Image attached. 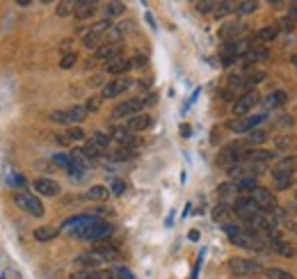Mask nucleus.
I'll return each mask as SVG.
<instances>
[{"label": "nucleus", "instance_id": "nucleus-39", "mask_svg": "<svg viewBox=\"0 0 297 279\" xmlns=\"http://www.w3.org/2000/svg\"><path fill=\"white\" fill-rule=\"evenodd\" d=\"M53 163L57 167L69 169V167H71V156H69V153H55V156H53Z\"/></svg>", "mask_w": 297, "mask_h": 279}, {"label": "nucleus", "instance_id": "nucleus-51", "mask_svg": "<svg viewBox=\"0 0 297 279\" xmlns=\"http://www.w3.org/2000/svg\"><path fill=\"white\" fill-rule=\"evenodd\" d=\"M293 64H295V67H297V55H293Z\"/></svg>", "mask_w": 297, "mask_h": 279}, {"label": "nucleus", "instance_id": "nucleus-5", "mask_svg": "<svg viewBox=\"0 0 297 279\" xmlns=\"http://www.w3.org/2000/svg\"><path fill=\"white\" fill-rule=\"evenodd\" d=\"M16 206L21 208V211L30 213L32 218H41L44 215V204L39 202V197L30 195V192H16Z\"/></svg>", "mask_w": 297, "mask_h": 279}, {"label": "nucleus", "instance_id": "nucleus-27", "mask_svg": "<svg viewBox=\"0 0 297 279\" xmlns=\"http://www.w3.org/2000/svg\"><path fill=\"white\" fill-rule=\"evenodd\" d=\"M259 9V2L256 0H245V2H236V12L238 16H247V14H254Z\"/></svg>", "mask_w": 297, "mask_h": 279}, {"label": "nucleus", "instance_id": "nucleus-10", "mask_svg": "<svg viewBox=\"0 0 297 279\" xmlns=\"http://www.w3.org/2000/svg\"><path fill=\"white\" fill-rule=\"evenodd\" d=\"M133 80L128 75H121V78H114L110 83L103 85V92H101V98H117L119 94H124L128 87H133Z\"/></svg>", "mask_w": 297, "mask_h": 279}, {"label": "nucleus", "instance_id": "nucleus-18", "mask_svg": "<svg viewBox=\"0 0 297 279\" xmlns=\"http://www.w3.org/2000/svg\"><path fill=\"white\" fill-rule=\"evenodd\" d=\"M64 112H67V124H69V126H75V124L85 121V117H87L85 106H71L69 110H64Z\"/></svg>", "mask_w": 297, "mask_h": 279}, {"label": "nucleus", "instance_id": "nucleus-30", "mask_svg": "<svg viewBox=\"0 0 297 279\" xmlns=\"http://www.w3.org/2000/svg\"><path fill=\"white\" fill-rule=\"evenodd\" d=\"M82 153H85L87 158H101L105 151L101 149V147H96V144L92 142V140H87V142H85V147H82Z\"/></svg>", "mask_w": 297, "mask_h": 279}, {"label": "nucleus", "instance_id": "nucleus-19", "mask_svg": "<svg viewBox=\"0 0 297 279\" xmlns=\"http://www.w3.org/2000/svg\"><path fill=\"white\" fill-rule=\"evenodd\" d=\"M231 215H233V211H231V206L226 204V202H222V204H217L215 208H213V220H215V222H222V224H229Z\"/></svg>", "mask_w": 297, "mask_h": 279}, {"label": "nucleus", "instance_id": "nucleus-42", "mask_svg": "<svg viewBox=\"0 0 297 279\" xmlns=\"http://www.w3.org/2000/svg\"><path fill=\"white\" fill-rule=\"evenodd\" d=\"M277 147L283 151H288L295 147V137H288V135H281V137H277Z\"/></svg>", "mask_w": 297, "mask_h": 279}, {"label": "nucleus", "instance_id": "nucleus-22", "mask_svg": "<svg viewBox=\"0 0 297 279\" xmlns=\"http://www.w3.org/2000/svg\"><path fill=\"white\" fill-rule=\"evenodd\" d=\"M286 101H288V94H286V92H281V90H277V92H272V94H267L263 106H267V108H281Z\"/></svg>", "mask_w": 297, "mask_h": 279}, {"label": "nucleus", "instance_id": "nucleus-26", "mask_svg": "<svg viewBox=\"0 0 297 279\" xmlns=\"http://www.w3.org/2000/svg\"><path fill=\"white\" fill-rule=\"evenodd\" d=\"M103 12H105V19L110 21V19H114V16L124 14V12H126V5H124V2H105Z\"/></svg>", "mask_w": 297, "mask_h": 279}, {"label": "nucleus", "instance_id": "nucleus-46", "mask_svg": "<svg viewBox=\"0 0 297 279\" xmlns=\"http://www.w3.org/2000/svg\"><path fill=\"white\" fill-rule=\"evenodd\" d=\"M124 192H126V183L112 179V195H124Z\"/></svg>", "mask_w": 297, "mask_h": 279}, {"label": "nucleus", "instance_id": "nucleus-38", "mask_svg": "<svg viewBox=\"0 0 297 279\" xmlns=\"http://www.w3.org/2000/svg\"><path fill=\"white\" fill-rule=\"evenodd\" d=\"M265 277L267 279H295L290 272H286V270H279V268H267L265 270Z\"/></svg>", "mask_w": 297, "mask_h": 279}, {"label": "nucleus", "instance_id": "nucleus-2", "mask_svg": "<svg viewBox=\"0 0 297 279\" xmlns=\"http://www.w3.org/2000/svg\"><path fill=\"white\" fill-rule=\"evenodd\" d=\"M229 272L236 275V277H254L263 270V265L259 261H252V259H242V257H233L229 259Z\"/></svg>", "mask_w": 297, "mask_h": 279}, {"label": "nucleus", "instance_id": "nucleus-1", "mask_svg": "<svg viewBox=\"0 0 297 279\" xmlns=\"http://www.w3.org/2000/svg\"><path fill=\"white\" fill-rule=\"evenodd\" d=\"M112 224H108V222H103V220H94L92 224L82 226V229H78V231H74L71 236H75V238H82V241H105V238H110L112 236Z\"/></svg>", "mask_w": 297, "mask_h": 279}, {"label": "nucleus", "instance_id": "nucleus-31", "mask_svg": "<svg viewBox=\"0 0 297 279\" xmlns=\"http://www.w3.org/2000/svg\"><path fill=\"white\" fill-rule=\"evenodd\" d=\"M89 140H92V142L96 144V147H101V149L103 151H108V147H110V135H108V133H103V130H96V133H94V135L89 137Z\"/></svg>", "mask_w": 297, "mask_h": 279}, {"label": "nucleus", "instance_id": "nucleus-11", "mask_svg": "<svg viewBox=\"0 0 297 279\" xmlns=\"http://www.w3.org/2000/svg\"><path fill=\"white\" fill-rule=\"evenodd\" d=\"M275 158L277 156L267 149H247L245 153H242V160H247V163H256V165H267L270 160H275Z\"/></svg>", "mask_w": 297, "mask_h": 279}, {"label": "nucleus", "instance_id": "nucleus-23", "mask_svg": "<svg viewBox=\"0 0 297 279\" xmlns=\"http://www.w3.org/2000/svg\"><path fill=\"white\" fill-rule=\"evenodd\" d=\"M137 158V151L135 149H128V147H117V149L112 151V160H117V163H128V160Z\"/></svg>", "mask_w": 297, "mask_h": 279}, {"label": "nucleus", "instance_id": "nucleus-13", "mask_svg": "<svg viewBox=\"0 0 297 279\" xmlns=\"http://www.w3.org/2000/svg\"><path fill=\"white\" fill-rule=\"evenodd\" d=\"M121 44H105V46H101L98 51H94V60L96 62H108L110 60H114V57H121Z\"/></svg>", "mask_w": 297, "mask_h": 279}, {"label": "nucleus", "instance_id": "nucleus-21", "mask_svg": "<svg viewBox=\"0 0 297 279\" xmlns=\"http://www.w3.org/2000/svg\"><path fill=\"white\" fill-rule=\"evenodd\" d=\"M101 44H103V35H96V32H89V30L82 35V46L89 48V51H98Z\"/></svg>", "mask_w": 297, "mask_h": 279}, {"label": "nucleus", "instance_id": "nucleus-12", "mask_svg": "<svg viewBox=\"0 0 297 279\" xmlns=\"http://www.w3.org/2000/svg\"><path fill=\"white\" fill-rule=\"evenodd\" d=\"M153 126V119L148 117V114L140 112L135 114V117H130V119H126V129L130 130V133H142V130H147Z\"/></svg>", "mask_w": 297, "mask_h": 279}, {"label": "nucleus", "instance_id": "nucleus-7", "mask_svg": "<svg viewBox=\"0 0 297 279\" xmlns=\"http://www.w3.org/2000/svg\"><path fill=\"white\" fill-rule=\"evenodd\" d=\"M105 263V259L101 252H96V249H89V252H82L80 257L74 259V265L78 268V270H98L101 265Z\"/></svg>", "mask_w": 297, "mask_h": 279}, {"label": "nucleus", "instance_id": "nucleus-20", "mask_svg": "<svg viewBox=\"0 0 297 279\" xmlns=\"http://www.w3.org/2000/svg\"><path fill=\"white\" fill-rule=\"evenodd\" d=\"M217 195L222 197V199H238V197H240L238 183L236 181H229V183H222V186H217Z\"/></svg>", "mask_w": 297, "mask_h": 279}, {"label": "nucleus", "instance_id": "nucleus-15", "mask_svg": "<svg viewBox=\"0 0 297 279\" xmlns=\"http://www.w3.org/2000/svg\"><path fill=\"white\" fill-rule=\"evenodd\" d=\"M130 60L128 57H114V60H110L108 64H105V71L112 75H117V78H121V75H126L128 71H130Z\"/></svg>", "mask_w": 297, "mask_h": 279}, {"label": "nucleus", "instance_id": "nucleus-8", "mask_svg": "<svg viewBox=\"0 0 297 279\" xmlns=\"http://www.w3.org/2000/svg\"><path fill=\"white\" fill-rule=\"evenodd\" d=\"M259 101H260V96H259V92L256 90L245 92V94H240V96L236 98V103H233V108H231V112L236 114V117H247V112H249Z\"/></svg>", "mask_w": 297, "mask_h": 279}, {"label": "nucleus", "instance_id": "nucleus-47", "mask_svg": "<svg viewBox=\"0 0 297 279\" xmlns=\"http://www.w3.org/2000/svg\"><path fill=\"white\" fill-rule=\"evenodd\" d=\"M288 19L293 23L297 21V2H290V7H288Z\"/></svg>", "mask_w": 297, "mask_h": 279}, {"label": "nucleus", "instance_id": "nucleus-41", "mask_svg": "<svg viewBox=\"0 0 297 279\" xmlns=\"http://www.w3.org/2000/svg\"><path fill=\"white\" fill-rule=\"evenodd\" d=\"M75 62H78V55H75V53H64V55H62V60H59V67H62V69H71Z\"/></svg>", "mask_w": 297, "mask_h": 279}, {"label": "nucleus", "instance_id": "nucleus-52", "mask_svg": "<svg viewBox=\"0 0 297 279\" xmlns=\"http://www.w3.org/2000/svg\"><path fill=\"white\" fill-rule=\"evenodd\" d=\"M295 202H297V192H295Z\"/></svg>", "mask_w": 297, "mask_h": 279}, {"label": "nucleus", "instance_id": "nucleus-45", "mask_svg": "<svg viewBox=\"0 0 297 279\" xmlns=\"http://www.w3.org/2000/svg\"><path fill=\"white\" fill-rule=\"evenodd\" d=\"M293 28H295V23L290 21L288 16H286V19H281V21L277 23V30H279V32H290Z\"/></svg>", "mask_w": 297, "mask_h": 279}, {"label": "nucleus", "instance_id": "nucleus-9", "mask_svg": "<svg viewBox=\"0 0 297 279\" xmlns=\"http://www.w3.org/2000/svg\"><path fill=\"white\" fill-rule=\"evenodd\" d=\"M260 121H265V114H247V117H238L229 124L233 133H252L260 126Z\"/></svg>", "mask_w": 297, "mask_h": 279}, {"label": "nucleus", "instance_id": "nucleus-16", "mask_svg": "<svg viewBox=\"0 0 297 279\" xmlns=\"http://www.w3.org/2000/svg\"><path fill=\"white\" fill-rule=\"evenodd\" d=\"M96 14V2L92 0H82V2H75V9H74V16L78 21H87L92 16Z\"/></svg>", "mask_w": 297, "mask_h": 279}, {"label": "nucleus", "instance_id": "nucleus-40", "mask_svg": "<svg viewBox=\"0 0 297 279\" xmlns=\"http://www.w3.org/2000/svg\"><path fill=\"white\" fill-rule=\"evenodd\" d=\"M233 9H236V2H217V7H215L213 14L215 16H226L229 12H233Z\"/></svg>", "mask_w": 297, "mask_h": 279}, {"label": "nucleus", "instance_id": "nucleus-50", "mask_svg": "<svg viewBox=\"0 0 297 279\" xmlns=\"http://www.w3.org/2000/svg\"><path fill=\"white\" fill-rule=\"evenodd\" d=\"M55 140H57L59 144H69V140H67V137H64V135H57V137H55Z\"/></svg>", "mask_w": 297, "mask_h": 279}, {"label": "nucleus", "instance_id": "nucleus-43", "mask_svg": "<svg viewBox=\"0 0 297 279\" xmlns=\"http://www.w3.org/2000/svg\"><path fill=\"white\" fill-rule=\"evenodd\" d=\"M194 7H197V12H201V14H210V12H215L217 2H213V0H206V2H197Z\"/></svg>", "mask_w": 297, "mask_h": 279}, {"label": "nucleus", "instance_id": "nucleus-32", "mask_svg": "<svg viewBox=\"0 0 297 279\" xmlns=\"http://www.w3.org/2000/svg\"><path fill=\"white\" fill-rule=\"evenodd\" d=\"M64 137H67L69 142H82L87 135H85V130H82L80 126H69V130L64 133Z\"/></svg>", "mask_w": 297, "mask_h": 279}, {"label": "nucleus", "instance_id": "nucleus-49", "mask_svg": "<svg viewBox=\"0 0 297 279\" xmlns=\"http://www.w3.org/2000/svg\"><path fill=\"white\" fill-rule=\"evenodd\" d=\"M101 279H119V277L112 270H105V272H101Z\"/></svg>", "mask_w": 297, "mask_h": 279}, {"label": "nucleus", "instance_id": "nucleus-17", "mask_svg": "<svg viewBox=\"0 0 297 279\" xmlns=\"http://www.w3.org/2000/svg\"><path fill=\"white\" fill-rule=\"evenodd\" d=\"M295 169H297V158L295 156H286V158H279L272 165V174H295Z\"/></svg>", "mask_w": 297, "mask_h": 279}, {"label": "nucleus", "instance_id": "nucleus-48", "mask_svg": "<svg viewBox=\"0 0 297 279\" xmlns=\"http://www.w3.org/2000/svg\"><path fill=\"white\" fill-rule=\"evenodd\" d=\"M277 126H293V117H288V114H286V117H281Z\"/></svg>", "mask_w": 297, "mask_h": 279}, {"label": "nucleus", "instance_id": "nucleus-44", "mask_svg": "<svg viewBox=\"0 0 297 279\" xmlns=\"http://www.w3.org/2000/svg\"><path fill=\"white\" fill-rule=\"evenodd\" d=\"M101 101H103L101 96H92V98H89L87 103H85V110H87V114L89 112H96L98 108H101Z\"/></svg>", "mask_w": 297, "mask_h": 279}, {"label": "nucleus", "instance_id": "nucleus-35", "mask_svg": "<svg viewBox=\"0 0 297 279\" xmlns=\"http://www.w3.org/2000/svg\"><path fill=\"white\" fill-rule=\"evenodd\" d=\"M265 57H267L265 48H249L245 53V62H259V60H265Z\"/></svg>", "mask_w": 297, "mask_h": 279}, {"label": "nucleus", "instance_id": "nucleus-28", "mask_svg": "<svg viewBox=\"0 0 297 279\" xmlns=\"http://www.w3.org/2000/svg\"><path fill=\"white\" fill-rule=\"evenodd\" d=\"M272 179H275L277 190H288L290 186H295V176H290V174H272Z\"/></svg>", "mask_w": 297, "mask_h": 279}, {"label": "nucleus", "instance_id": "nucleus-14", "mask_svg": "<svg viewBox=\"0 0 297 279\" xmlns=\"http://www.w3.org/2000/svg\"><path fill=\"white\" fill-rule=\"evenodd\" d=\"M35 190H37L39 195H46V197H57L62 192L59 183L53 181V179H46V176H41V179L35 181Z\"/></svg>", "mask_w": 297, "mask_h": 279}, {"label": "nucleus", "instance_id": "nucleus-25", "mask_svg": "<svg viewBox=\"0 0 297 279\" xmlns=\"http://www.w3.org/2000/svg\"><path fill=\"white\" fill-rule=\"evenodd\" d=\"M112 192L105 186H92V188L87 190V197L92 199V202H108V197H110Z\"/></svg>", "mask_w": 297, "mask_h": 279}, {"label": "nucleus", "instance_id": "nucleus-4", "mask_svg": "<svg viewBox=\"0 0 297 279\" xmlns=\"http://www.w3.org/2000/svg\"><path fill=\"white\" fill-rule=\"evenodd\" d=\"M247 151V144L245 142H233L229 147H224L217 156V165L220 167H226L229 169L231 165H236L238 160H242V153Z\"/></svg>", "mask_w": 297, "mask_h": 279}, {"label": "nucleus", "instance_id": "nucleus-34", "mask_svg": "<svg viewBox=\"0 0 297 279\" xmlns=\"http://www.w3.org/2000/svg\"><path fill=\"white\" fill-rule=\"evenodd\" d=\"M240 30H242V25H240V23H236V25H224L222 28V39L236 41V37L240 35Z\"/></svg>", "mask_w": 297, "mask_h": 279}, {"label": "nucleus", "instance_id": "nucleus-24", "mask_svg": "<svg viewBox=\"0 0 297 279\" xmlns=\"http://www.w3.org/2000/svg\"><path fill=\"white\" fill-rule=\"evenodd\" d=\"M57 229L55 226H39L37 231H35V241L39 242H48V241H55L57 238Z\"/></svg>", "mask_w": 297, "mask_h": 279}, {"label": "nucleus", "instance_id": "nucleus-33", "mask_svg": "<svg viewBox=\"0 0 297 279\" xmlns=\"http://www.w3.org/2000/svg\"><path fill=\"white\" fill-rule=\"evenodd\" d=\"M267 140V133L265 130H260V129H256V130H252L249 133V140H245V144H252V147H259V144H263Z\"/></svg>", "mask_w": 297, "mask_h": 279}, {"label": "nucleus", "instance_id": "nucleus-29", "mask_svg": "<svg viewBox=\"0 0 297 279\" xmlns=\"http://www.w3.org/2000/svg\"><path fill=\"white\" fill-rule=\"evenodd\" d=\"M277 35H279L277 25H265L256 32V41H272V39H277Z\"/></svg>", "mask_w": 297, "mask_h": 279}, {"label": "nucleus", "instance_id": "nucleus-36", "mask_svg": "<svg viewBox=\"0 0 297 279\" xmlns=\"http://www.w3.org/2000/svg\"><path fill=\"white\" fill-rule=\"evenodd\" d=\"M69 279H101V270H75Z\"/></svg>", "mask_w": 297, "mask_h": 279}, {"label": "nucleus", "instance_id": "nucleus-6", "mask_svg": "<svg viewBox=\"0 0 297 279\" xmlns=\"http://www.w3.org/2000/svg\"><path fill=\"white\" fill-rule=\"evenodd\" d=\"M142 110H144V101L142 98H128V101L119 103L112 110V119H130L135 114H140Z\"/></svg>", "mask_w": 297, "mask_h": 279}, {"label": "nucleus", "instance_id": "nucleus-37", "mask_svg": "<svg viewBox=\"0 0 297 279\" xmlns=\"http://www.w3.org/2000/svg\"><path fill=\"white\" fill-rule=\"evenodd\" d=\"M75 9V2H71V0H64V2H57V16H71Z\"/></svg>", "mask_w": 297, "mask_h": 279}, {"label": "nucleus", "instance_id": "nucleus-3", "mask_svg": "<svg viewBox=\"0 0 297 279\" xmlns=\"http://www.w3.org/2000/svg\"><path fill=\"white\" fill-rule=\"evenodd\" d=\"M247 197H249V199H252L254 204L259 206L263 213H267V215L275 211V208H279V202H277V197L272 195V192H270L267 188H260V186H256V188H254Z\"/></svg>", "mask_w": 297, "mask_h": 279}]
</instances>
